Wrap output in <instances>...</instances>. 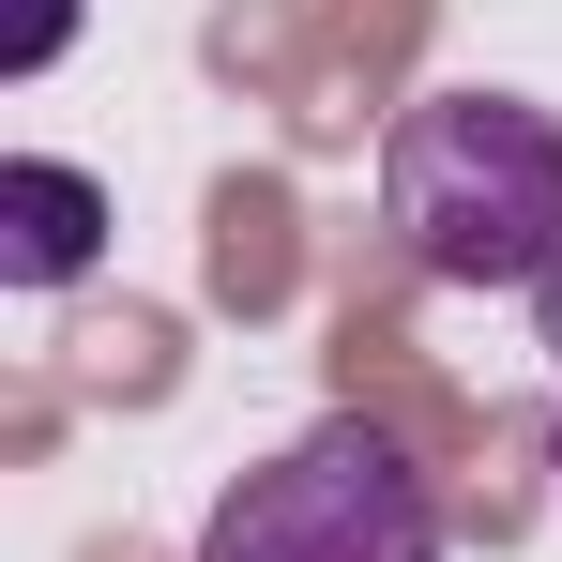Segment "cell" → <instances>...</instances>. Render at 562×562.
<instances>
[{
	"mask_svg": "<svg viewBox=\"0 0 562 562\" xmlns=\"http://www.w3.org/2000/svg\"><path fill=\"white\" fill-rule=\"evenodd\" d=\"M380 213L441 289H548L562 274V122L532 92H426L380 153Z\"/></svg>",
	"mask_w": 562,
	"mask_h": 562,
	"instance_id": "cell-1",
	"label": "cell"
},
{
	"mask_svg": "<svg viewBox=\"0 0 562 562\" xmlns=\"http://www.w3.org/2000/svg\"><path fill=\"white\" fill-rule=\"evenodd\" d=\"M198 562H441V486L380 411H335L213 502Z\"/></svg>",
	"mask_w": 562,
	"mask_h": 562,
	"instance_id": "cell-2",
	"label": "cell"
},
{
	"mask_svg": "<svg viewBox=\"0 0 562 562\" xmlns=\"http://www.w3.org/2000/svg\"><path fill=\"white\" fill-rule=\"evenodd\" d=\"M106 259V183L61 153H15L0 168V289H77Z\"/></svg>",
	"mask_w": 562,
	"mask_h": 562,
	"instance_id": "cell-3",
	"label": "cell"
},
{
	"mask_svg": "<svg viewBox=\"0 0 562 562\" xmlns=\"http://www.w3.org/2000/svg\"><path fill=\"white\" fill-rule=\"evenodd\" d=\"M213 289L228 304H274L289 289V198L274 183H213Z\"/></svg>",
	"mask_w": 562,
	"mask_h": 562,
	"instance_id": "cell-4",
	"label": "cell"
},
{
	"mask_svg": "<svg viewBox=\"0 0 562 562\" xmlns=\"http://www.w3.org/2000/svg\"><path fill=\"white\" fill-rule=\"evenodd\" d=\"M77 380L92 395H168V319H92L77 335Z\"/></svg>",
	"mask_w": 562,
	"mask_h": 562,
	"instance_id": "cell-5",
	"label": "cell"
},
{
	"mask_svg": "<svg viewBox=\"0 0 562 562\" xmlns=\"http://www.w3.org/2000/svg\"><path fill=\"white\" fill-rule=\"evenodd\" d=\"M61 31H77V0H15V15H0V77H46Z\"/></svg>",
	"mask_w": 562,
	"mask_h": 562,
	"instance_id": "cell-6",
	"label": "cell"
},
{
	"mask_svg": "<svg viewBox=\"0 0 562 562\" xmlns=\"http://www.w3.org/2000/svg\"><path fill=\"white\" fill-rule=\"evenodd\" d=\"M532 319H548V350H562V274H548V289H532Z\"/></svg>",
	"mask_w": 562,
	"mask_h": 562,
	"instance_id": "cell-7",
	"label": "cell"
}]
</instances>
